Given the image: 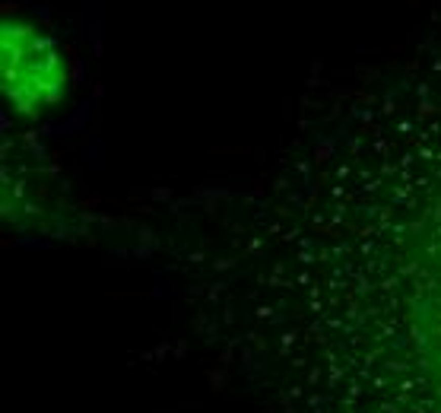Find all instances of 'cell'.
Returning a JSON list of instances; mask_svg holds the SVG:
<instances>
[{
	"label": "cell",
	"mask_w": 441,
	"mask_h": 413,
	"mask_svg": "<svg viewBox=\"0 0 441 413\" xmlns=\"http://www.w3.org/2000/svg\"><path fill=\"white\" fill-rule=\"evenodd\" d=\"M64 57L29 22H4V89L19 111H42L64 92Z\"/></svg>",
	"instance_id": "6da1fadb"
}]
</instances>
